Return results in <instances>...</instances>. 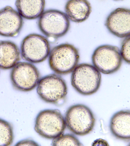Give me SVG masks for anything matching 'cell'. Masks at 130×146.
I'll list each match as a JSON object with an SVG mask.
<instances>
[{
	"instance_id": "6da1fadb",
	"label": "cell",
	"mask_w": 130,
	"mask_h": 146,
	"mask_svg": "<svg viewBox=\"0 0 130 146\" xmlns=\"http://www.w3.org/2000/svg\"><path fill=\"white\" fill-rule=\"evenodd\" d=\"M80 59L77 48L70 43L56 46L50 51L49 64L50 68L58 75L71 72L78 65Z\"/></svg>"
},
{
	"instance_id": "7a4b0ae2",
	"label": "cell",
	"mask_w": 130,
	"mask_h": 146,
	"mask_svg": "<svg viewBox=\"0 0 130 146\" xmlns=\"http://www.w3.org/2000/svg\"><path fill=\"white\" fill-rule=\"evenodd\" d=\"M101 82V73L91 64L77 65L73 71L71 85L83 95L90 96L96 93L100 88Z\"/></svg>"
},
{
	"instance_id": "3957f363",
	"label": "cell",
	"mask_w": 130,
	"mask_h": 146,
	"mask_svg": "<svg viewBox=\"0 0 130 146\" xmlns=\"http://www.w3.org/2000/svg\"><path fill=\"white\" fill-rule=\"evenodd\" d=\"M66 126L76 135H86L92 131L95 123L93 112L87 106L82 104L73 105L66 111Z\"/></svg>"
},
{
	"instance_id": "277c9868",
	"label": "cell",
	"mask_w": 130,
	"mask_h": 146,
	"mask_svg": "<svg viewBox=\"0 0 130 146\" xmlns=\"http://www.w3.org/2000/svg\"><path fill=\"white\" fill-rule=\"evenodd\" d=\"M64 117L60 111L46 109L40 112L36 116L35 130L45 139H55L63 133L66 128Z\"/></svg>"
},
{
	"instance_id": "5b68a950",
	"label": "cell",
	"mask_w": 130,
	"mask_h": 146,
	"mask_svg": "<svg viewBox=\"0 0 130 146\" xmlns=\"http://www.w3.org/2000/svg\"><path fill=\"white\" fill-rule=\"evenodd\" d=\"M37 25L41 32L51 39L64 36L70 27V21L66 14L55 9L44 11L38 18Z\"/></svg>"
},
{
	"instance_id": "8992f818",
	"label": "cell",
	"mask_w": 130,
	"mask_h": 146,
	"mask_svg": "<svg viewBox=\"0 0 130 146\" xmlns=\"http://www.w3.org/2000/svg\"><path fill=\"white\" fill-rule=\"evenodd\" d=\"M36 87L39 96L47 103H61L65 99L68 93L65 81L55 74H49L40 78Z\"/></svg>"
},
{
	"instance_id": "52a82bcc",
	"label": "cell",
	"mask_w": 130,
	"mask_h": 146,
	"mask_svg": "<svg viewBox=\"0 0 130 146\" xmlns=\"http://www.w3.org/2000/svg\"><path fill=\"white\" fill-rule=\"evenodd\" d=\"M20 51L21 56L26 61L32 64L39 63L49 57L51 47L48 40L45 36L32 33L23 39Z\"/></svg>"
},
{
	"instance_id": "ba28073f",
	"label": "cell",
	"mask_w": 130,
	"mask_h": 146,
	"mask_svg": "<svg viewBox=\"0 0 130 146\" xmlns=\"http://www.w3.org/2000/svg\"><path fill=\"white\" fill-rule=\"evenodd\" d=\"M10 78L15 90L23 92L32 91L40 79L38 68L28 62H19L12 68Z\"/></svg>"
},
{
	"instance_id": "9c48e42d",
	"label": "cell",
	"mask_w": 130,
	"mask_h": 146,
	"mask_svg": "<svg viewBox=\"0 0 130 146\" xmlns=\"http://www.w3.org/2000/svg\"><path fill=\"white\" fill-rule=\"evenodd\" d=\"M92 60L93 66L100 73L107 75L117 71L122 63L119 48L109 44L97 48L92 54Z\"/></svg>"
},
{
	"instance_id": "30bf717a",
	"label": "cell",
	"mask_w": 130,
	"mask_h": 146,
	"mask_svg": "<svg viewBox=\"0 0 130 146\" xmlns=\"http://www.w3.org/2000/svg\"><path fill=\"white\" fill-rule=\"evenodd\" d=\"M105 26L113 35L119 38L130 36V11L118 8L112 11L106 19Z\"/></svg>"
},
{
	"instance_id": "8fae6325",
	"label": "cell",
	"mask_w": 130,
	"mask_h": 146,
	"mask_svg": "<svg viewBox=\"0 0 130 146\" xmlns=\"http://www.w3.org/2000/svg\"><path fill=\"white\" fill-rule=\"evenodd\" d=\"M23 26V18L18 11L10 6L0 9V36H17Z\"/></svg>"
},
{
	"instance_id": "7c38bea8",
	"label": "cell",
	"mask_w": 130,
	"mask_h": 146,
	"mask_svg": "<svg viewBox=\"0 0 130 146\" xmlns=\"http://www.w3.org/2000/svg\"><path fill=\"white\" fill-rule=\"evenodd\" d=\"M129 110L119 111L113 115L110 121L111 132L119 140L129 141L130 114Z\"/></svg>"
},
{
	"instance_id": "4fadbf2b",
	"label": "cell",
	"mask_w": 130,
	"mask_h": 146,
	"mask_svg": "<svg viewBox=\"0 0 130 146\" xmlns=\"http://www.w3.org/2000/svg\"><path fill=\"white\" fill-rule=\"evenodd\" d=\"M21 52L17 45L9 40H0V68L9 70L20 61Z\"/></svg>"
},
{
	"instance_id": "5bb4252c",
	"label": "cell",
	"mask_w": 130,
	"mask_h": 146,
	"mask_svg": "<svg viewBox=\"0 0 130 146\" xmlns=\"http://www.w3.org/2000/svg\"><path fill=\"white\" fill-rule=\"evenodd\" d=\"M65 9L69 20L76 23L85 21L92 11L91 3L88 0H69Z\"/></svg>"
},
{
	"instance_id": "9a60e30c",
	"label": "cell",
	"mask_w": 130,
	"mask_h": 146,
	"mask_svg": "<svg viewBox=\"0 0 130 146\" xmlns=\"http://www.w3.org/2000/svg\"><path fill=\"white\" fill-rule=\"evenodd\" d=\"M17 10L23 19H38L44 11L45 0H16Z\"/></svg>"
},
{
	"instance_id": "2e32d148",
	"label": "cell",
	"mask_w": 130,
	"mask_h": 146,
	"mask_svg": "<svg viewBox=\"0 0 130 146\" xmlns=\"http://www.w3.org/2000/svg\"><path fill=\"white\" fill-rule=\"evenodd\" d=\"M14 140V132L12 124L0 118V146L11 145Z\"/></svg>"
},
{
	"instance_id": "e0dca14e",
	"label": "cell",
	"mask_w": 130,
	"mask_h": 146,
	"mask_svg": "<svg viewBox=\"0 0 130 146\" xmlns=\"http://www.w3.org/2000/svg\"><path fill=\"white\" fill-rule=\"evenodd\" d=\"M53 146H81L82 144L78 139L73 135L61 134L53 139Z\"/></svg>"
},
{
	"instance_id": "ac0fdd59",
	"label": "cell",
	"mask_w": 130,
	"mask_h": 146,
	"mask_svg": "<svg viewBox=\"0 0 130 146\" xmlns=\"http://www.w3.org/2000/svg\"><path fill=\"white\" fill-rule=\"evenodd\" d=\"M122 42L121 50V56L125 62L129 64L130 62V36L124 38Z\"/></svg>"
},
{
	"instance_id": "d6986e66",
	"label": "cell",
	"mask_w": 130,
	"mask_h": 146,
	"mask_svg": "<svg viewBox=\"0 0 130 146\" xmlns=\"http://www.w3.org/2000/svg\"><path fill=\"white\" fill-rule=\"evenodd\" d=\"M16 146H38L37 142L31 139H25L20 140L17 143Z\"/></svg>"
},
{
	"instance_id": "ffe728a7",
	"label": "cell",
	"mask_w": 130,
	"mask_h": 146,
	"mask_svg": "<svg viewBox=\"0 0 130 146\" xmlns=\"http://www.w3.org/2000/svg\"><path fill=\"white\" fill-rule=\"evenodd\" d=\"M114 1H122V0H114Z\"/></svg>"
}]
</instances>
